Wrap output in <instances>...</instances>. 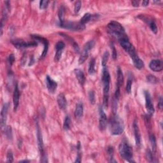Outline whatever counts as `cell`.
Wrapping results in <instances>:
<instances>
[{"label": "cell", "mask_w": 163, "mask_h": 163, "mask_svg": "<svg viewBox=\"0 0 163 163\" xmlns=\"http://www.w3.org/2000/svg\"><path fill=\"white\" fill-rule=\"evenodd\" d=\"M128 54H129L136 68H137L138 69H141L144 67L143 61L139 57L135 48L133 49L131 51H130Z\"/></svg>", "instance_id": "obj_7"}, {"label": "cell", "mask_w": 163, "mask_h": 163, "mask_svg": "<svg viewBox=\"0 0 163 163\" xmlns=\"http://www.w3.org/2000/svg\"><path fill=\"white\" fill-rule=\"evenodd\" d=\"M46 85L50 93H54L57 87V83L47 75L46 77Z\"/></svg>", "instance_id": "obj_18"}, {"label": "cell", "mask_w": 163, "mask_h": 163, "mask_svg": "<svg viewBox=\"0 0 163 163\" xmlns=\"http://www.w3.org/2000/svg\"><path fill=\"white\" fill-rule=\"evenodd\" d=\"M107 30L108 33L111 34L112 36L115 37L117 40H120L127 36L125 34V29L124 27L119 23L118 22L115 20H112L110 22L107 26Z\"/></svg>", "instance_id": "obj_3"}, {"label": "cell", "mask_w": 163, "mask_h": 163, "mask_svg": "<svg viewBox=\"0 0 163 163\" xmlns=\"http://www.w3.org/2000/svg\"><path fill=\"white\" fill-rule=\"evenodd\" d=\"M92 18V15L89 14V13H87V14H85L84 15V16L82 17V18L81 19V21H80V23L81 24L85 26L87 23H88L90 20Z\"/></svg>", "instance_id": "obj_28"}, {"label": "cell", "mask_w": 163, "mask_h": 163, "mask_svg": "<svg viewBox=\"0 0 163 163\" xmlns=\"http://www.w3.org/2000/svg\"><path fill=\"white\" fill-rule=\"evenodd\" d=\"M5 134L9 140H12L13 134L11 126H6L5 128Z\"/></svg>", "instance_id": "obj_32"}, {"label": "cell", "mask_w": 163, "mask_h": 163, "mask_svg": "<svg viewBox=\"0 0 163 163\" xmlns=\"http://www.w3.org/2000/svg\"><path fill=\"white\" fill-rule=\"evenodd\" d=\"M148 3H149V1H147V0H146V1H143V2H142V6H143V7L148 6Z\"/></svg>", "instance_id": "obj_46"}, {"label": "cell", "mask_w": 163, "mask_h": 163, "mask_svg": "<svg viewBox=\"0 0 163 163\" xmlns=\"http://www.w3.org/2000/svg\"><path fill=\"white\" fill-rule=\"evenodd\" d=\"M9 107V103H5L3 106L1 112V129H5L6 127V123L7 121L8 110Z\"/></svg>", "instance_id": "obj_12"}, {"label": "cell", "mask_w": 163, "mask_h": 163, "mask_svg": "<svg viewBox=\"0 0 163 163\" xmlns=\"http://www.w3.org/2000/svg\"><path fill=\"white\" fill-rule=\"evenodd\" d=\"M57 103L59 108L62 110H65L67 107V101L65 98V96L63 93H60L57 96Z\"/></svg>", "instance_id": "obj_19"}, {"label": "cell", "mask_w": 163, "mask_h": 163, "mask_svg": "<svg viewBox=\"0 0 163 163\" xmlns=\"http://www.w3.org/2000/svg\"><path fill=\"white\" fill-rule=\"evenodd\" d=\"M30 161L29 160H22V161H18V162H29Z\"/></svg>", "instance_id": "obj_48"}, {"label": "cell", "mask_w": 163, "mask_h": 163, "mask_svg": "<svg viewBox=\"0 0 163 163\" xmlns=\"http://www.w3.org/2000/svg\"><path fill=\"white\" fill-rule=\"evenodd\" d=\"M63 49H56V52L54 57V60L55 62H57V61L60 60L61 56H62L63 54Z\"/></svg>", "instance_id": "obj_35"}, {"label": "cell", "mask_w": 163, "mask_h": 163, "mask_svg": "<svg viewBox=\"0 0 163 163\" xmlns=\"http://www.w3.org/2000/svg\"><path fill=\"white\" fill-rule=\"evenodd\" d=\"M49 1H46V0H44V1H40V9L41 10H45L49 6Z\"/></svg>", "instance_id": "obj_38"}, {"label": "cell", "mask_w": 163, "mask_h": 163, "mask_svg": "<svg viewBox=\"0 0 163 163\" xmlns=\"http://www.w3.org/2000/svg\"><path fill=\"white\" fill-rule=\"evenodd\" d=\"M124 130L123 120L119 115L114 114L110 121V131L112 135H121Z\"/></svg>", "instance_id": "obj_2"}, {"label": "cell", "mask_w": 163, "mask_h": 163, "mask_svg": "<svg viewBox=\"0 0 163 163\" xmlns=\"http://www.w3.org/2000/svg\"><path fill=\"white\" fill-rule=\"evenodd\" d=\"M26 57L25 55H23V57L22 58V61H21V63H22V65L24 66L25 65L26 63Z\"/></svg>", "instance_id": "obj_45"}, {"label": "cell", "mask_w": 163, "mask_h": 163, "mask_svg": "<svg viewBox=\"0 0 163 163\" xmlns=\"http://www.w3.org/2000/svg\"><path fill=\"white\" fill-rule=\"evenodd\" d=\"M14 162V155L12 150H9L7 154V162Z\"/></svg>", "instance_id": "obj_36"}, {"label": "cell", "mask_w": 163, "mask_h": 163, "mask_svg": "<svg viewBox=\"0 0 163 163\" xmlns=\"http://www.w3.org/2000/svg\"><path fill=\"white\" fill-rule=\"evenodd\" d=\"M84 113V105L82 101H80L77 104L75 110V117L76 118H81Z\"/></svg>", "instance_id": "obj_21"}, {"label": "cell", "mask_w": 163, "mask_h": 163, "mask_svg": "<svg viewBox=\"0 0 163 163\" xmlns=\"http://www.w3.org/2000/svg\"><path fill=\"white\" fill-rule=\"evenodd\" d=\"M133 131H134L136 145L138 148H140L141 147V134L138 122L136 120H135L134 122H133Z\"/></svg>", "instance_id": "obj_16"}, {"label": "cell", "mask_w": 163, "mask_h": 163, "mask_svg": "<svg viewBox=\"0 0 163 163\" xmlns=\"http://www.w3.org/2000/svg\"><path fill=\"white\" fill-rule=\"evenodd\" d=\"M119 42L120 44H121V47L125 50V51L127 53H129L130 51H131L133 49H135V47L133 46L131 43L129 42L127 36L123 37V38L119 40Z\"/></svg>", "instance_id": "obj_13"}, {"label": "cell", "mask_w": 163, "mask_h": 163, "mask_svg": "<svg viewBox=\"0 0 163 163\" xmlns=\"http://www.w3.org/2000/svg\"><path fill=\"white\" fill-rule=\"evenodd\" d=\"M138 18H141V20H143L144 22H145L149 26L150 28L152 30V31L154 33L157 34V27L155 21L152 19L151 18H150L148 17H147V16H144L143 15H139Z\"/></svg>", "instance_id": "obj_14"}, {"label": "cell", "mask_w": 163, "mask_h": 163, "mask_svg": "<svg viewBox=\"0 0 163 163\" xmlns=\"http://www.w3.org/2000/svg\"><path fill=\"white\" fill-rule=\"evenodd\" d=\"M32 38H33L34 40L38 41L40 42H42L43 44H44V50H43V52L41 55L40 59H43L45 57V56L47 55L48 50H49V42H48L46 38H44V37L38 36V35H31Z\"/></svg>", "instance_id": "obj_9"}, {"label": "cell", "mask_w": 163, "mask_h": 163, "mask_svg": "<svg viewBox=\"0 0 163 163\" xmlns=\"http://www.w3.org/2000/svg\"><path fill=\"white\" fill-rule=\"evenodd\" d=\"M36 135H37V141H38V146L40 153L41 155L40 162H48V158L47 155L45 153V148H44V140H43L42 134L40 128L39 124L38 122H36Z\"/></svg>", "instance_id": "obj_5"}, {"label": "cell", "mask_w": 163, "mask_h": 163, "mask_svg": "<svg viewBox=\"0 0 163 163\" xmlns=\"http://www.w3.org/2000/svg\"><path fill=\"white\" fill-rule=\"evenodd\" d=\"M59 26L61 28L75 31H81L85 29V26L81 24L80 22L76 23L73 22H66L65 21V22L59 24Z\"/></svg>", "instance_id": "obj_6"}, {"label": "cell", "mask_w": 163, "mask_h": 163, "mask_svg": "<svg viewBox=\"0 0 163 163\" xmlns=\"http://www.w3.org/2000/svg\"><path fill=\"white\" fill-rule=\"evenodd\" d=\"M89 99L90 102L92 105L95 104L96 102V98H95V93L93 90H90L89 92Z\"/></svg>", "instance_id": "obj_37"}, {"label": "cell", "mask_w": 163, "mask_h": 163, "mask_svg": "<svg viewBox=\"0 0 163 163\" xmlns=\"http://www.w3.org/2000/svg\"><path fill=\"white\" fill-rule=\"evenodd\" d=\"M107 153L110 157V162H117L116 160H115L114 158V148L113 147L109 146L107 148Z\"/></svg>", "instance_id": "obj_29"}, {"label": "cell", "mask_w": 163, "mask_h": 163, "mask_svg": "<svg viewBox=\"0 0 163 163\" xmlns=\"http://www.w3.org/2000/svg\"><path fill=\"white\" fill-rule=\"evenodd\" d=\"M133 84V75L130 73L128 74V79L127 81V84H126V92L128 94H130L131 92V87Z\"/></svg>", "instance_id": "obj_25"}, {"label": "cell", "mask_w": 163, "mask_h": 163, "mask_svg": "<svg viewBox=\"0 0 163 163\" xmlns=\"http://www.w3.org/2000/svg\"><path fill=\"white\" fill-rule=\"evenodd\" d=\"M9 63L10 66H12L15 62V56L14 54H10L9 57Z\"/></svg>", "instance_id": "obj_41"}, {"label": "cell", "mask_w": 163, "mask_h": 163, "mask_svg": "<svg viewBox=\"0 0 163 163\" xmlns=\"http://www.w3.org/2000/svg\"><path fill=\"white\" fill-rule=\"evenodd\" d=\"M75 74L76 78L78 80L79 84L81 85H84L85 82V77L81 69H75Z\"/></svg>", "instance_id": "obj_20"}, {"label": "cell", "mask_w": 163, "mask_h": 163, "mask_svg": "<svg viewBox=\"0 0 163 163\" xmlns=\"http://www.w3.org/2000/svg\"><path fill=\"white\" fill-rule=\"evenodd\" d=\"M102 82L103 84V108L106 109L108 106L109 92H110V75L107 67L103 68Z\"/></svg>", "instance_id": "obj_1"}, {"label": "cell", "mask_w": 163, "mask_h": 163, "mask_svg": "<svg viewBox=\"0 0 163 163\" xmlns=\"http://www.w3.org/2000/svg\"><path fill=\"white\" fill-rule=\"evenodd\" d=\"M65 8L64 6H61L58 11V17L59 19V24H62L65 22Z\"/></svg>", "instance_id": "obj_24"}, {"label": "cell", "mask_w": 163, "mask_h": 163, "mask_svg": "<svg viewBox=\"0 0 163 163\" xmlns=\"http://www.w3.org/2000/svg\"><path fill=\"white\" fill-rule=\"evenodd\" d=\"M149 140L150 142V145L152 149V154H156L157 152V143H156V138L155 137L154 135H150L149 136Z\"/></svg>", "instance_id": "obj_23"}, {"label": "cell", "mask_w": 163, "mask_h": 163, "mask_svg": "<svg viewBox=\"0 0 163 163\" xmlns=\"http://www.w3.org/2000/svg\"><path fill=\"white\" fill-rule=\"evenodd\" d=\"M95 64H96V59L94 58H92L90 61L89 65V73L90 75H94L96 73V69H95Z\"/></svg>", "instance_id": "obj_27"}, {"label": "cell", "mask_w": 163, "mask_h": 163, "mask_svg": "<svg viewBox=\"0 0 163 163\" xmlns=\"http://www.w3.org/2000/svg\"><path fill=\"white\" fill-rule=\"evenodd\" d=\"M81 7H82V2L81 1H77L75 3V8H74L75 13V14H78L80 12Z\"/></svg>", "instance_id": "obj_39"}, {"label": "cell", "mask_w": 163, "mask_h": 163, "mask_svg": "<svg viewBox=\"0 0 163 163\" xmlns=\"http://www.w3.org/2000/svg\"><path fill=\"white\" fill-rule=\"evenodd\" d=\"M144 94H145V106L146 109L147 110L148 115L150 116H152V115H154L155 112V109L154 107L153 103L152 102V99H151V96L150 94V93L147 90H145V92H144Z\"/></svg>", "instance_id": "obj_10"}, {"label": "cell", "mask_w": 163, "mask_h": 163, "mask_svg": "<svg viewBox=\"0 0 163 163\" xmlns=\"http://www.w3.org/2000/svg\"><path fill=\"white\" fill-rule=\"evenodd\" d=\"M149 68L154 72H160L163 69V63L162 60L154 59L149 64Z\"/></svg>", "instance_id": "obj_15"}, {"label": "cell", "mask_w": 163, "mask_h": 163, "mask_svg": "<svg viewBox=\"0 0 163 163\" xmlns=\"http://www.w3.org/2000/svg\"><path fill=\"white\" fill-rule=\"evenodd\" d=\"M34 63V57H32L31 59H30V62L29 63V66H31L33 65V63Z\"/></svg>", "instance_id": "obj_47"}, {"label": "cell", "mask_w": 163, "mask_h": 163, "mask_svg": "<svg viewBox=\"0 0 163 163\" xmlns=\"http://www.w3.org/2000/svg\"><path fill=\"white\" fill-rule=\"evenodd\" d=\"M124 82V76H123L122 71L120 67L117 69V87L121 88Z\"/></svg>", "instance_id": "obj_22"}, {"label": "cell", "mask_w": 163, "mask_h": 163, "mask_svg": "<svg viewBox=\"0 0 163 163\" xmlns=\"http://www.w3.org/2000/svg\"><path fill=\"white\" fill-rule=\"evenodd\" d=\"M131 3H132L133 6H134L135 7H138L139 6V3H140V2L138 1H133Z\"/></svg>", "instance_id": "obj_44"}, {"label": "cell", "mask_w": 163, "mask_h": 163, "mask_svg": "<svg viewBox=\"0 0 163 163\" xmlns=\"http://www.w3.org/2000/svg\"><path fill=\"white\" fill-rule=\"evenodd\" d=\"M110 54L108 51H106L103 55L102 57V61H101V65H102L103 68L106 67V65H107V63L109 59Z\"/></svg>", "instance_id": "obj_33"}, {"label": "cell", "mask_w": 163, "mask_h": 163, "mask_svg": "<svg viewBox=\"0 0 163 163\" xmlns=\"http://www.w3.org/2000/svg\"><path fill=\"white\" fill-rule=\"evenodd\" d=\"M158 106H159V109L161 110L162 108V96H160V98H159Z\"/></svg>", "instance_id": "obj_43"}, {"label": "cell", "mask_w": 163, "mask_h": 163, "mask_svg": "<svg viewBox=\"0 0 163 163\" xmlns=\"http://www.w3.org/2000/svg\"><path fill=\"white\" fill-rule=\"evenodd\" d=\"M119 150L120 156L129 162H135V161L133 160V150L131 147L128 143V141L124 139L122 140V142L120 143L119 147Z\"/></svg>", "instance_id": "obj_4"}, {"label": "cell", "mask_w": 163, "mask_h": 163, "mask_svg": "<svg viewBox=\"0 0 163 163\" xmlns=\"http://www.w3.org/2000/svg\"><path fill=\"white\" fill-rule=\"evenodd\" d=\"M71 118L69 115H67L66 117V118L65 119V121H64L63 124V129L65 131H68L71 127Z\"/></svg>", "instance_id": "obj_31"}, {"label": "cell", "mask_w": 163, "mask_h": 163, "mask_svg": "<svg viewBox=\"0 0 163 163\" xmlns=\"http://www.w3.org/2000/svg\"><path fill=\"white\" fill-rule=\"evenodd\" d=\"M146 159L148 162H154V154L150 149H147L146 151Z\"/></svg>", "instance_id": "obj_34"}, {"label": "cell", "mask_w": 163, "mask_h": 163, "mask_svg": "<svg viewBox=\"0 0 163 163\" xmlns=\"http://www.w3.org/2000/svg\"><path fill=\"white\" fill-rule=\"evenodd\" d=\"M147 81L150 84H156L159 83V80L157 78L156 76L153 75H148L146 77Z\"/></svg>", "instance_id": "obj_30"}, {"label": "cell", "mask_w": 163, "mask_h": 163, "mask_svg": "<svg viewBox=\"0 0 163 163\" xmlns=\"http://www.w3.org/2000/svg\"><path fill=\"white\" fill-rule=\"evenodd\" d=\"M65 48V44L63 42H58L55 45V49H63Z\"/></svg>", "instance_id": "obj_40"}, {"label": "cell", "mask_w": 163, "mask_h": 163, "mask_svg": "<svg viewBox=\"0 0 163 163\" xmlns=\"http://www.w3.org/2000/svg\"><path fill=\"white\" fill-rule=\"evenodd\" d=\"M99 112H100V122H99L100 129L101 131H105L107 125V117L102 106H100Z\"/></svg>", "instance_id": "obj_11"}, {"label": "cell", "mask_w": 163, "mask_h": 163, "mask_svg": "<svg viewBox=\"0 0 163 163\" xmlns=\"http://www.w3.org/2000/svg\"><path fill=\"white\" fill-rule=\"evenodd\" d=\"M112 57L114 59H116L117 57V52H116V49L114 47H112Z\"/></svg>", "instance_id": "obj_42"}, {"label": "cell", "mask_w": 163, "mask_h": 163, "mask_svg": "<svg viewBox=\"0 0 163 163\" xmlns=\"http://www.w3.org/2000/svg\"><path fill=\"white\" fill-rule=\"evenodd\" d=\"M12 43L17 49H26V48L36 47L38 45V44L36 42H26L22 40H12Z\"/></svg>", "instance_id": "obj_8"}, {"label": "cell", "mask_w": 163, "mask_h": 163, "mask_svg": "<svg viewBox=\"0 0 163 163\" xmlns=\"http://www.w3.org/2000/svg\"><path fill=\"white\" fill-rule=\"evenodd\" d=\"M19 99H20V91L18 89V84L16 83L15 85L14 94H13V103H14V112L17 111L18 105H19Z\"/></svg>", "instance_id": "obj_17"}, {"label": "cell", "mask_w": 163, "mask_h": 163, "mask_svg": "<svg viewBox=\"0 0 163 163\" xmlns=\"http://www.w3.org/2000/svg\"><path fill=\"white\" fill-rule=\"evenodd\" d=\"M89 52L85 51V50H83L81 52V55L80 56L79 59V65H82L85 63V61L87 59L88 57H89Z\"/></svg>", "instance_id": "obj_26"}]
</instances>
